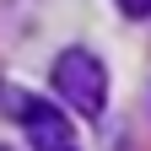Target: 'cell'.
<instances>
[{
    "label": "cell",
    "mask_w": 151,
    "mask_h": 151,
    "mask_svg": "<svg viewBox=\"0 0 151 151\" xmlns=\"http://www.w3.org/2000/svg\"><path fill=\"white\" fill-rule=\"evenodd\" d=\"M16 119L27 124V135H32L38 151H70V124H65L60 108H49L38 97H16Z\"/></svg>",
    "instance_id": "obj_2"
},
{
    "label": "cell",
    "mask_w": 151,
    "mask_h": 151,
    "mask_svg": "<svg viewBox=\"0 0 151 151\" xmlns=\"http://www.w3.org/2000/svg\"><path fill=\"white\" fill-rule=\"evenodd\" d=\"M70 151H76V146H70Z\"/></svg>",
    "instance_id": "obj_5"
},
{
    "label": "cell",
    "mask_w": 151,
    "mask_h": 151,
    "mask_svg": "<svg viewBox=\"0 0 151 151\" xmlns=\"http://www.w3.org/2000/svg\"><path fill=\"white\" fill-rule=\"evenodd\" d=\"M0 151H11V146H0Z\"/></svg>",
    "instance_id": "obj_4"
},
{
    "label": "cell",
    "mask_w": 151,
    "mask_h": 151,
    "mask_svg": "<svg viewBox=\"0 0 151 151\" xmlns=\"http://www.w3.org/2000/svg\"><path fill=\"white\" fill-rule=\"evenodd\" d=\"M124 16H151V0H119Z\"/></svg>",
    "instance_id": "obj_3"
},
{
    "label": "cell",
    "mask_w": 151,
    "mask_h": 151,
    "mask_svg": "<svg viewBox=\"0 0 151 151\" xmlns=\"http://www.w3.org/2000/svg\"><path fill=\"white\" fill-rule=\"evenodd\" d=\"M54 92L81 108V119H97L103 103H108V70L92 60L86 49H65L60 60H54Z\"/></svg>",
    "instance_id": "obj_1"
}]
</instances>
